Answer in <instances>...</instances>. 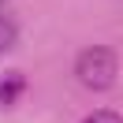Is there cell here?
I'll list each match as a JSON object with an SVG mask.
<instances>
[{"mask_svg":"<svg viewBox=\"0 0 123 123\" xmlns=\"http://www.w3.org/2000/svg\"><path fill=\"white\" fill-rule=\"evenodd\" d=\"M116 75H119V56L108 45H90V49H82L78 60H75V78L86 90H93V93L108 90V86L116 82Z\"/></svg>","mask_w":123,"mask_h":123,"instance_id":"cell-1","label":"cell"},{"mask_svg":"<svg viewBox=\"0 0 123 123\" xmlns=\"http://www.w3.org/2000/svg\"><path fill=\"white\" fill-rule=\"evenodd\" d=\"M23 90H26V78L19 75V71H4V75H0V105L4 108L15 105V101L23 97Z\"/></svg>","mask_w":123,"mask_h":123,"instance_id":"cell-2","label":"cell"},{"mask_svg":"<svg viewBox=\"0 0 123 123\" xmlns=\"http://www.w3.org/2000/svg\"><path fill=\"white\" fill-rule=\"evenodd\" d=\"M15 41H19V26H15V19L0 11V56L11 52V49H15Z\"/></svg>","mask_w":123,"mask_h":123,"instance_id":"cell-3","label":"cell"},{"mask_svg":"<svg viewBox=\"0 0 123 123\" xmlns=\"http://www.w3.org/2000/svg\"><path fill=\"white\" fill-rule=\"evenodd\" d=\"M82 123H123V116L112 112V108H101V112H90Z\"/></svg>","mask_w":123,"mask_h":123,"instance_id":"cell-4","label":"cell"}]
</instances>
